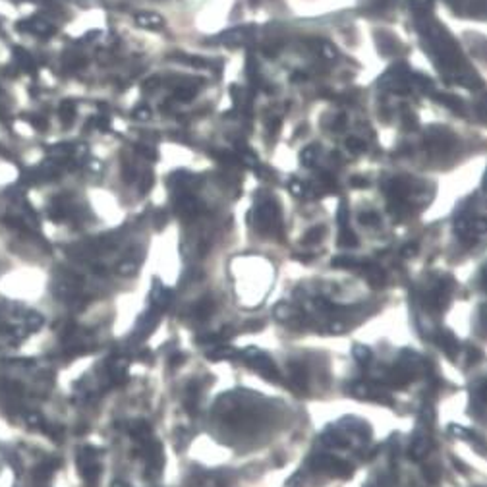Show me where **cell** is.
<instances>
[{
  "mask_svg": "<svg viewBox=\"0 0 487 487\" xmlns=\"http://www.w3.org/2000/svg\"><path fill=\"white\" fill-rule=\"evenodd\" d=\"M170 302H172V292L168 288H164L162 284L155 282V286L151 290V308L157 311H162L170 306Z\"/></svg>",
  "mask_w": 487,
  "mask_h": 487,
  "instance_id": "cell-8",
  "label": "cell"
},
{
  "mask_svg": "<svg viewBox=\"0 0 487 487\" xmlns=\"http://www.w3.org/2000/svg\"><path fill=\"white\" fill-rule=\"evenodd\" d=\"M453 290H455V286H453V281L451 279L441 281L435 286V290L431 292V296H429V306L433 309H445L449 306V300L453 296Z\"/></svg>",
  "mask_w": 487,
  "mask_h": 487,
  "instance_id": "cell-5",
  "label": "cell"
},
{
  "mask_svg": "<svg viewBox=\"0 0 487 487\" xmlns=\"http://www.w3.org/2000/svg\"><path fill=\"white\" fill-rule=\"evenodd\" d=\"M468 358H470V361H476V359H480V358H482V354H480L478 350H474V348H472V350L468 352Z\"/></svg>",
  "mask_w": 487,
  "mask_h": 487,
  "instance_id": "cell-28",
  "label": "cell"
},
{
  "mask_svg": "<svg viewBox=\"0 0 487 487\" xmlns=\"http://www.w3.org/2000/svg\"><path fill=\"white\" fill-rule=\"evenodd\" d=\"M359 221L363 225H367V227H377L379 225V215H375V213H363V215H359Z\"/></svg>",
  "mask_w": 487,
  "mask_h": 487,
  "instance_id": "cell-23",
  "label": "cell"
},
{
  "mask_svg": "<svg viewBox=\"0 0 487 487\" xmlns=\"http://www.w3.org/2000/svg\"><path fill=\"white\" fill-rule=\"evenodd\" d=\"M6 470H8V462H6V456H4L2 449H0V480H2V476H4Z\"/></svg>",
  "mask_w": 487,
  "mask_h": 487,
  "instance_id": "cell-27",
  "label": "cell"
},
{
  "mask_svg": "<svg viewBox=\"0 0 487 487\" xmlns=\"http://www.w3.org/2000/svg\"><path fill=\"white\" fill-rule=\"evenodd\" d=\"M429 451H431V437L425 433H416L410 443V456L414 460H422Z\"/></svg>",
  "mask_w": 487,
  "mask_h": 487,
  "instance_id": "cell-7",
  "label": "cell"
},
{
  "mask_svg": "<svg viewBox=\"0 0 487 487\" xmlns=\"http://www.w3.org/2000/svg\"><path fill=\"white\" fill-rule=\"evenodd\" d=\"M207 358L209 359H234V358H240V352L232 346L217 344V346H211V350L207 352Z\"/></svg>",
  "mask_w": 487,
  "mask_h": 487,
  "instance_id": "cell-13",
  "label": "cell"
},
{
  "mask_svg": "<svg viewBox=\"0 0 487 487\" xmlns=\"http://www.w3.org/2000/svg\"><path fill=\"white\" fill-rule=\"evenodd\" d=\"M14 390H16V389H14L12 385L4 383V385H2V389H0V396H4V394H10V392H14ZM18 392H24V389L20 387V389H18ZM8 398H10V396H8ZM8 398H4V400H8ZM4 400H0V404H2ZM8 412H18V414H24V416H26V410H24V394H18V398H16V400L12 402V406H10V410H8Z\"/></svg>",
  "mask_w": 487,
  "mask_h": 487,
  "instance_id": "cell-14",
  "label": "cell"
},
{
  "mask_svg": "<svg viewBox=\"0 0 487 487\" xmlns=\"http://www.w3.org/2000/svg\"><path fill=\"white\" fill-rule=\"evenodd\" d=\"M0 269H2V259H0ZM0 273H2V271H0Z\"/></svg>",
  "mask_w": 487,
  "mask_h": 487,
  "instance_id": "cell-29",
  "label": "cell"
},
{
  "mask_svg": "<svg viewBox=\"0 0 487 487\" xmlns=\"http://www.w3.org/2000/svg\"><path fill=\"white\" fill-rule=\"evenodd\" d=\"M325 234V227H313L309 228L306 234H304V242L306 244H313V242H319L323 238Z\"/></svg>",
  "mask_w": 487,
  "mask_h": 487,
  "instance_id": "cell-20",
  "label": "cell"
},
{
  "mask_svg": "<svg viewBox=\"0 0 487 487\" xmlns=\"http://www.w3.org/2000/svg\"><path fill=\"white\" fill-rule=\"evenodd\" d=\"M240 358H244L256 371H259L261 375L267 377L269 381H271V379H273V381L281 379V373H279V369L275 367L273 359L267 356L265 352H261L259 348H246L244 352H240Z\"/></svg>",
  "mask_w": 487,
  "mask_h": 487,
  "instance_id": "cell-2",
  "label": "cell"
},
{
  "mask_svg": "<svg viewBox=\"0 0 487 487\" xmlns=\"http://www.w3.org/2000/svg\"><path fill=\"white\" fill-rule=\"evenodd\" d=\"M333 267H342V269H359L361 267V261L354 259L350 256H338L334 259L331 261Z\"/></svg>",
  "mask_w": 487,
  "mask_h": 487,
  "instance_id": "cell-18",
  "label": "cell"
},
{
  "mask_svg": "<svg viewBox=\"0 0 487 487\" xmlns=\"http://www.w3.org/2000/svg\"><path fill=\"white\" fill-rule=\"evenodd\" d=\"M137 22L143 27H159V26H162L161 18L155 16V14H139L137 16Z\"/></svg>",
  "mask_w": 487,
  "mask_h": 487,
  "instance_id": "cell-19",
  "label": "cell"
},
{
  "mask_svg": "<svg viewBox=\"0 0 487 487\" xmlns=\"http://www.w3.org/2000/svg\"><path fill=\"white\" fill-rule=\"evenodd\" d=\"M354 358H356L359 363H367L371 359V350L365 348V346H356L354 348Z\"/></svg>",
  "mask_w": 487,
  "mask_h": 487,
  "instance_id": "cell-22",
  "label": "cell"
},
{
  "mask_svg": "<svg viewBox=\"0 0 487 487\" xmlns=\"http://www.w3.org/2000/svg\"><path fill=\"white\" fill-rule=\"evenodd\" d=\"M45 317L18 300H0V354L18 350L43 327Z\"/></svg>",
  "mask_w": 487,
  "mask_h": 487,
  "instance_id": "cell-1",
  "label": "cell"
},
{
  "mask_svg": "<svg viewBox=\"0 0 487 487\" xmlns=\"http://www.w3.org/2000/svg\"><path fill=\"white\" fill-rule=\"evenodd\" d=\"M363 271V277L367 279V282L375 288L383 286L385 284V271L379 267V265H373V263H361L359 267Z\"/></svg>",
  "mask_w": 487,
  "mask_h": 487,
  "instance_id": "cell-10",
  "label": "cell"
},
{
  "mask_svg": "<svg viewBox=\"0 0 487 487\" xmlns=\"http://www.w3.org/2000/svg\"><path fill=\"white\" fill-rule=\"evenodd\" d=\"M302 161H304V164H311V161H313V149H311V147L304 151V155H302Z\"/></svg>",
  "mask_w": 487,
  "mask_h": 487,
  "instance_id": "cell-26",
  "label": "cell"
},
{
  "mask_svg": "<svg viewBox=\"0 0 487 487\" xmlns=\"http://www.w3.org/2000/svg\"><path fill=\"white\" fill-rule=\"evenodd\" d=\"M159 313L161 311H157V309H149L141 319H139V323H137V327H135V334H133V338L135 340H143L145 336H149L155 329H157V325H159Z\"/></svg>",
  "mask_w": 487,
  "mask_h": 487,
  "instance_id": "cell-6",
  "label": "cell"
},
{
  "mask_svg": "<svg viewBox=\"0 0 487 487\" xmlns=\"http://www.w3.org/2000/svg\"><path fill=\"white\" fill-rule=\"evenodd\" d=\"M130 433L141 443V441H145V439H151V425L147 422H143V420H139V422L131 423Z\"/></svg>",
  "mask_w": 487,
  "mask_h": 487,
  "instance_id": "cell-15",
  "label": "cell"
},
{
  "mask_svg": "<svg viewBox=\"0 0 487 487\" xmlns=\"http://www.w3.org/2000/svg\"><path fill=\"white\" fill-rule=\"evenodd\" d=\"M256 227H257L261 234H267V236L277 234L281 230L279 211L271 201H265V203L257 205V209H256Z\"/></svg>",
  "mask_w": 487,
  "mask_h": 487,
  "instance_id": "cell-3",
  "label": "cell"
},
{
  "mask_svg": "<svg viewBox=\"0 0 487 487\" xmlns=\"http://www.w3.org/2000/svg\"><path fill=\"white\" fill-rule=\"evenodd\" d=\"M213 308H215V304H213V300H201V302H197L194 306V313L197 319H203V317H209V313L213 311Z\"/></svg>",
  "mask_w": 487,
  "mask_h": 487,
  "instance_id": "cell-17",
  "label": "cell"
},
{
  "mask_svg": "<svg viewBox=\"0 0 487 487\" xmlns=\"http://www.w3.org/2000/svg\"><path fill=\"white\" fill-rule=\"evenodd\" d=\"M437 344L441 346V350L451 358V359H455L456 354H458V340H456L449 331H443V333L437 334Z\"/></svg>",
  "mask_w": 487,
  "mask_h": 487,
  "instance_id": "cell-11",
  "label": "cell"
},
{
  "mask_svg": "<svg viewBox=\"0 0 487 487\" xmlns=\"http://www.w3.org/2000/svg\"><path fill=\"white\" fill-rule=\"evenodd\" d=\"M29 29H31L33 33H39V35H51V33H52V27H51L49 24L39 22V20L29 22Z\"/></svg>",
  "mask_w": 487,
  "mask_h": 487,
  "instance_id": "cell-21",
  "label": "cell"
},
{
  "mask_svg": "<svg viewBox=\"0 0 487 487\" xmlns=\"http://www.w3.org/2000/svg\"><path fill=\"white\" fill-rule=\"evenodd\" d=\"M423 478L429 484H437L439 482V472H435V468H431V466H425L423 468Z\"/></svg>",
  "mask_w": 487,
  "mask_h": 487,
  "instance_id": "cell-24",
  "label": "cell"
},
{
  "mask_svg": "<svg viewBox=\"0 0 487 487\" xmlns=\"http://www.w3.org/2000/svg\"><path fill=\"white\" fill-rule=\"evenodd\" d=\"M352 392L359 396V398H369V400H379L383 404H392V400L389 398L387 390L377 387V385H371V383H363L359 381L356 385H352Z\"/></svg>",
  "mask_w": 487,
  "mask_h": 487,
  "instance_id": "cell-4",
  "label": "cell"
},
{
  "mask_svg": "<svg viewBox=\"0 0 487 487\" xmlns=\"http://www.w3.org/2000/svg\"><path fill=\"white\" fill-rule=\"evenodd\" d=\"M141 252L137 250L135 252V256H126L122 261H118L116 265H114V271L120 275V277H131L137 269H139V265H141V256H139Z\"/></svg>",
  "mask_w": 487,
  "mask_h": 487,
  "instance_id": "cell-9",
  "label": "cell"
},
{
  "mask_svg": "<svg viewBox=\"0 0 487 487\" xmlns=\"http://www.w3.org/2000/svg\"><path fill=\"white\" fill-rule=\"evenodd\" d=\"M402 257H412V256H416L418 254V244L416 242H412V244H406L404 248H402Z\"/></svg>",
  "mask_w": 487,
  "mask_h": 487,
  "instance_id": "cell-25",
  "label": "cell"
},
{
  "mask_svg": "<svg viewBox=\"0 0 487 487\" xmlns=\"http://www.w3.org/2000/svg\"><path fill=\"white\" fill-rule=\"evenodd\" d=\"M290 377L292 383L298 387V390H308V373H306V365L304 363H290Z\"/></svg>",
  "mask_w": 487,
  "mask_h": 487,
  "instance_id": "cell-12",
  "label": "cell"
},
{
  "mask_svg": "<svg viewBox=\"0 0 487 487\" xmlns=\"http://www.w3.org/2000/svg\"><path fill=\"white\" fill-rule=\"evenodd\" d=\"M338 244H340L342 248H356L358 246L356 234L350 230V227L340 228V234H338Z\"/></svg>",
  "mask_w": 487,
  "mask_h": 487,
  "instance_id": "cell-16",
  "label": "cell"
}]
</instances>
